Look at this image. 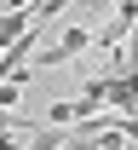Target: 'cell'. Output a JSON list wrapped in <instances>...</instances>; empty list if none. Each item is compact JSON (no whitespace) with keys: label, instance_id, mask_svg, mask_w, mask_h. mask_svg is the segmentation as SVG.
<instances>
[{"label":"cell","instance_id":"7a4b0ae2","mask_svg":"<svg viewBox=\"0 0 138 150\" xmlns=\"http://www.w3.org/2000/svg\"><path fill=\"white\" fill-rule=\"evenodd\" d=\"M23 29H35V18H29V12H0V52H6Z\"/></svg>","mask_w":138,"mask_h":150},{"label":"cell","instance_id":"277c9868","mask_svg":"<svg viewBox=\"0 0 138 150\" xmlns=\"http://www.w3.org/2000/svg\"><path fill=\"white\" fill-rule=\"evenodd\" d=\"M132 40H138V29H132Z\"/></svg>","mask_w":138,"mask_h":150},{"label":"cell","instance_id":"3957f363","mask_svg":"<svg viewBox=\"0 0 138 150\" xmlns=\"http://www.w3.org/2000/svg\"><path fill=\"white\" fill-rule=\"evenodd\" d=\"M46 121H52V127H75V104H69V98L46 104Z\"/></svg>","mask_w":138,"mask_h":150},{"label":"cell","instance_id":"6da1fadb","mask_svg":"<svg viewBox=\"0 0 138 150\" xmlns=\"http://www.w3.org/2000/svg\"><path fill=\"white\" fill-rule=\"evenodd\" d=\"M86 46H92V29L75 23V29H63V35H58V46H46V52L29 58V75H35V69H58V64H69V58H81Z\"/></svg>","mask_w":138,"mask_h":150}]
</instances>
